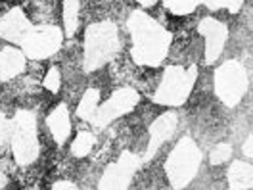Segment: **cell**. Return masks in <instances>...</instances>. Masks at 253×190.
<instances>
[{"mask_svg": "<svg viewBox=\"0 0 253 190\" xmlns=\"http://www.w3.org/2000/svg\"><path fill=\"white\" fill-rule=\"evenodd\" d=\"M200 33L206 41V62L213 63L219 56H221L224 43H226V37L228 31L224 27V23H221L219 19L215 17H206L202 23H200Z\"/></svg>", "mask_w": 253, "mask_h": 190, "instance_id": "cell-10", "label": "cell"}, {"mask_svg": "<svg viewBox=\"0 0 253 190\" xmlns=\"http://www.w3.org/2000/svg\"><path fill=\"white\" fill-rule=\"evenodd\" d=\"M2 129H4V123H2V119H0V137H2Z\"/></svg>", "mask_w": 253, "mask_h": 190, "instance_id": "cell-31", "label": "cell"}, {"mask_svg": "<svg viewBox=\"0 0 253 190\" xmlns=\"http://www.w3.org/2000/svg\"><path fill=\"white\" fill-rule=\"evenodd\" d=\"M196 75H198V67L194 63L188 67H182V65L167 67L158 91H156V102L163 104V106L184 104L194 83H196Z\"/></svg>", "mask_w": 253, "mask_h": 190, "instance_id": "cell-3", "label": "cell"}, {"mask_svg": "<svg viewBox=\"0 0 253 190\" xmlns=\"http://www.w3.org/2000/svg\"><path fill=\"white\" fill-rule=\"evenodd\" d=\"M200 161H202V154L196 142L188 137L180 139V142L174 146L171 156L167 158V165H165L169 181L174 189H182L188 185L194 179V175L198 173Z\"/></svg>", "mask_w": 253, "mask_h": 190, "instance_id": "cell-4", "label": "cell"}, {"mask_svg": "<svg viewBox=\"0 0 253 190\" xmlns=\"http://www.w3.org/2000/svg\"><path fill=\"white\" fill-rule=\"evenodd\" d=\"M232 156V148H230V144H219V146H215L213 150H211V154H209V161L213 163V165H221L224 161H228Z\"/></svg>", "mask_w": 253, "mask_h": 190, "instance_id": "cell-23", "label": "cell"}, {"mask_svg": "<svg viewBox=\"0 0 253 190\" xmlns=\"http://www.w3.org/2000/svg\"><path fill=\"white\" fill-rule=\"evenodd\" d=\"M44 89L54 93V95L62 89V73H60V69L56 65L48 67L46 75H44Z\"/></svg>", "mask_w": 253, "mask_h": 190, "instance_id": "cell-22", "label": "cell"}, {"mask_svg": "<svg viewBox=\"0 0 253 190\" xmlns=\"http://www.w3.org/2000/svg\"><path fill=\"white\" fill-rule=\"evenodd\" d=\"M27 71H29V75L35 77V79H41V77H44L46 75V65H42V62H27Z\"/></svg>", "mask_w": 253, "mask_h": 190, "instance_id": "cell-24", "label": "cell"}, {"mask_svg": "<svg viewBox=\"0 0 253 190\" xmlns=\"http://www.w3.org/2000/svg\"><path fill=\"white\" fill-rule=\"evenodd\" d=\"M52 189H77V185H73L71 181H58L52 185Z\"/></svg>", "mask_w": 253, "mask_h": 190, "instance_id": "cell-27", "label": "cell"}, {"mask_svg": "<svg viewBox=\"0 0 253 190\" xmlns=\"http://www.w3.org/2000/svg\"><path fill=\"white\" fill-rule=\"evenodd\" d=\"M174 129H176V115L173 111H167V113L159 115L158 119L152 123L150 133H148V148H146L148 158H152L158 152L159 146L173 137Z\"/></svg>", "mask_w": 253, "mask_h": 190, "instance_id": "cell-12", "label": "cell"}, {"mask_svg": "<svg viewBox=\"0 0 253 190\" xmlns=\"http://www.w3.org/2000/svg\"><path fill=\"white\" fill-rule=\"evenodd\" d=\"M198 4H200V0H165V6L176 16H184V14L194 12Z\"/></svg>", "mask_w": 253, "mask_h": 190, "instance_id": "cell-21", "label": "cell"}, {"mask_svg": "<svg viewBox=\"0 0 253 190\" xmlns=\"http://www.w3.org/2000/svg\"><path fill=\"white\" fill-rule=\"evenodd\" d=\"M0 35L8 41V43H21L31 35L29 29V17L25 16V12H19L16 8H12L6 16L0 19Z\"/></svg>", "mask_w": 253, "mask_h": 190, "instance_id": "cell-11", "label": "cell"}, {"mask_svg": "<svg viewBox=\"0 0 253 190\" xmlns=\"http://www.w3.org/2000/svg\"><path fill=\"white\" fill-rule=\"evenodd\" d=\"M200 2H204L207 8H211V10L222 8V2H221V0H200Z\"/></svg>", "mask_w": 253, "mask_h": 190, "instance_id": "cell-28", "label": "cell"}, {"mask_svg": "<svg viewBox=\"0 0 253 190\" xmlns=\"http://www.w3.org/2000/svg\"><path fill=\"white\" fill-rule=\"evenodd\" d=\"M138 104V93L132 89H121L117 93H113L111 98H108L98 110H96L94 117H92V125L96 129H104V127L111 123L113 119L125 115Z\"/></svg>", "mask_w": 253, "mask_h": 190, "instance_id": "cell-7", "label": "cell"}, {"mask_svg": "<svg viewBox=\"0 0 253 190\" xmlns=\"http://www.w3.org/2000/svg\"><path fill=\"white\" fill-rule=\"evenodd\" d=\"M98 104H100V91L98 89H88L79 102V108H77V113H79L81 119L84 121H92L96 110H98Z\"/></svg>", "mask_w": 253, "mask_h": 190, "instance_id": "cell-18", "label": "cell"}, {"mask_svg": "<svg viewBox=\"0 0 253 190\" xmlns=\"http://www.w3.org/2000/svg\"><path fill=\"white\" fill-rule=\"evenodd\" d=\"M119 50V35L115 25L110 21L94 23L88 27L84 39V65L86 69H98L110 62Z\"/></svg>", "mask_w": 253, "mask_h": 190, "instance_id": "cell-2", "label": "cell"}, {"mask_svg": "<svg viewBox=\"0 0 253 190\" xmlns=\"http://www.w3.org/2000/svg\"><path fill=\"white\" fill-rule=\"evenodd\" d=\"M136 2H138L142 8H152V6H154L158 0H136Z\"/></svg>", "mask_w": 253, "mask_h": 190, "instance_id": "cell-29", "label": "cell"}, {"mask_svg": "<svg viewBox=\"0 0 253 190\" xmlns=\"http://www.w3.org/2000/svg\"><path fill=\"white\" fill-rule=\"evenodd\" d=\"M60 45H62V33L58 31L56 27H42V29H37V31L23 41V47H25V52L33 56V58H46V56H52L60 50Z\"/></svg>", "mask_w": 253, "mask_h": 190, "instance_id": "cell-9", "label": "cell"}, {"mask_svg": "<svg viewBox=\"0 0 253 190\" xmlns=\"http://www.w3.org/2000/svg\"><path fill=\"white\" fill-rule=\"evenodd\" d=\"M138 165H140V158L136 154H130V152L123 154L102 175L100 189H126L134 173L138 171Z\"/></svg>", "mask_w": 253, "mask_h": 190, "instance_id": "cell-8", "label": "cell"}, {"mask_svg": "<svg viewBox=\"0 0 253 190\" xmlns=\"http://www.w3.org/2000/svg\"><path fill=\"white\" fill-rule=\"evenodd\" d=\"M215 91L224 106L234 108L248 91V77L244 67L232 60L219 65L215 71Z\"/></svg>", "mask_w": 253, "mask_h": 190, "instance_id": "cell-5", "label": "cell"}, {"mask_svg": "<svg viewBox=\"0 0 253 190\" xmlns=\"http://www.w3.org/2000/svg\"><path fill=\"white\" fill-rule=\"evenodd\" d=\"M25 16L29 17V21L39 23V25H54L58 19V8L54 0H29L23 6Z\"/></svg>", "mask_w": 253, "mask_h": 190, "instance_id": "cell-13", "label": "cell"}, {"mask_svg": "<svg viewBox=\"0 0 253 190\" xmlns=\"http://www.w3.org/2000/svg\"><path fill=\"white\" fill-rule=\"evenodd\" d=\"M48 127H50L52 137L58 144H63L67 141L71 125H69V113H67L65 104H58L54 110L48 113Z\"/></svg>", "mask_w": 253, "mask_h": 190, "instance_id": "cell-14", "label": "cell"}, {"mask_svg": "<svg viewBox=\"0 0 253 190\" xmlns=\"http://www.w3.org/2000/svg\"><path fill=\"white\" fill-rule=\"evenodd\" d=\"M0 171L6 173L8 177H14L17 175V159L16 156L10 152V148H0Z\"/></svg>", "mask_w": 253, "mask_h": 190, "instance_id": "cell-20", "label": "cell"}, {"mask_svg": "<svg viewBox=\"0 0 253 190\" xmlns=\"http://www.w3.org/2000/svg\"><path fill=\"white\" fill-rule=\"evenodd\" d=\"M94 142H96L94 137H92L90 133L83 131V133H79V135L75 137V141L71 142V154L77 156V158H84V156H88V154L92 152Z\"/></svg>", "mask_w": 253, "mask_h": 190, "instance_id": "cell-19", "label": "cell"}, {"mask_svg": "<svg viewBox=\"0 0 253 190\" xmlns=\"http://www.w3.org/2000/svg\"><path fill=\"white\" fill-rule=\"evenodd\" d=\"M221 2H222V8H226L230 12H238L240 6L244 4V0H221Z\"/></svg>", "mask_w": 253, "mask_h": 190, "instance_id": "cell-25", "label": "cell"}, {"mask_svg": "<svg viewBox=\"0 0 253 190\" xmlns=\"http://www.w3.org/2000/svg\"><path fill=\"white\" fill-rule=\"evenodd\" d=\"M81 0H63V25L65 35L73 37L81 23Z\"/></svg>", "mask_w": 253, "mask_h": 190, "instance_id": "cell-17", "label": "cell"}, {"mask_svg": "<svg viewBox=\"0 0 253 190\" xmlns=\"http://www.w3.org/2000/svg\"><path fill=\"white\" fill-rule=\"evenodd\" d=\"M39 139H37V123L29 111H21L17 115L16 133H14V156L17 163H31L39 154Z\"/></svg>", "mask_w": 253, "mask_h": 190, "instance_id": "cell-6", "label": "cell"}, {"mask_svg": "<svg viewBox=\"0 0 253 190\" xmlns=\"http://www.w3.org/2000/svg\"><path fill=\"white\" fill-rule=\"evenodd\" d=\"M228 187L236 190L253 189V165L234 161L228 169Z\"/></svg>", "mask_w": 253, "mask_h": 190, "instance_id": "cell-15", "label": "cell"}, {"mask_svg": "<svg viewBox=\"0 0 253 190\" xmlns=\"http://www.w3.org/2000/svg\"><path fill=\"white\" fill-rule=\"evenodd\" d=\"M242 152H244L248 158H253V135H252V137H248V141L244 142V146H242Z\"/></svg>", "mask_w": 253, "mask_h": 190, "instance_id": "cell-26", "label": "cell"}, {"mask_svg": "<svg viewBox=\"0 0 253 190\" xmlns=\"http://www.w3.org/2000/svg\"><path fill=\"white\" fill-rule=\"evenodd\" d=\"M23 56L16 52L10 45L0 50V77L2 79H14L17 73L21 71V67L25 65Z\"/></svg>", "mask_w": 253, "mask_h": 190, "instance_id": "cell-16", "label": "cell"}, {"mask_svg": "<svg viewBox=\"0 0 253 190\" xmlns=\"http://www.w3.org/2000/svg\"><path fill=\"white\" fill-rule=\"evenodd\" d=\"M128 29L132 39V58L142 65H156L169 52L171 35L158 21L146 14H132L128 19Z\"/></svg>", "mask_w": 253, "mask_h": 190, "instance_id": "cell-1", "label": "cell"}, {"mask_svg": "<svg viewBox=\"0 0 253 190\" xmlns=\"http://www.w3.org/2000/svg\"><path fill=\"white\" fill-rule=\"evenodd\" d=\"M0 189H8V179L4 177L2 171H0Z\"/></svg>", "mask_w": 253, "mask_h": 190, "instance_id": "cell-30", "label": "cell"}]
</instances>
